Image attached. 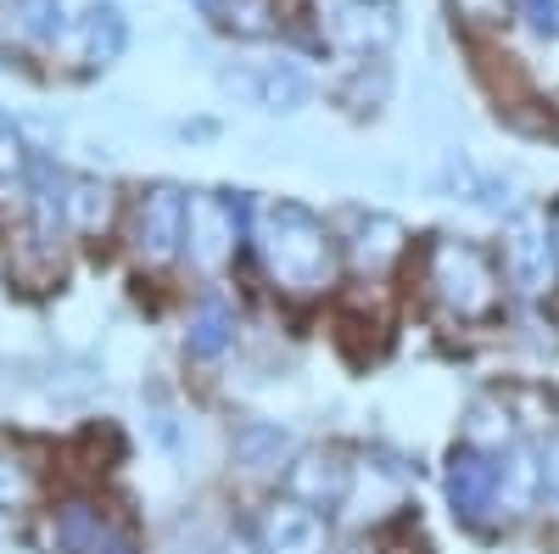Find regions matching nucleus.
I'll return each instance as SVG.
<instances>
[{
	"label": "nucleus",
	"mask_w": 559,
	"mask_h": 554,
	"mask_svg": "<svg viewBox=\"0 0 559 554\" xmlns=\"http://www.w3.org/2000/svg\"><path fill=\"white\" fill-rule=\"evenodd\" d=\"M252 247L269 269L274 292L286 297H324L342 274V241L313 208L292 197H269L252 213Z\"/></svg>",
	"instance_id": "1"
},
{
	"label": "nucleus",
	"mask_w": 559,
	"mask_h": 554,
	"mask_svg": "<svg viewBox=\"0 0 559 554\" xmlns=\"http://www.w3.org/2000/svg\"><path fill=\"white\" fill-rule=\"evenodd\" d=\"M419 274H426V292L431 303L459 319V326H487V319L503 314V269L464 236H437L426 247V263H419Z\"/></svg>",
	"instance_id": "2"
},
{
	"label": "nucleus",
	"mask_w": 559,
	"mask_h": 554,
	"mask_svg": "<svg viewBox=\"0 0 559 554\" xmlns=\"http://www.w3.org/2000/svg\"><path fill=\"white\" fill-rule=\"evenodd\" d=\"M252 213L258 202L247 191H191V208H185V252H191V263H202L207 274L224 269L241 252V241H252Z\"/></svg>",
	"instance_id": "3"
},
{
	"label": "nucleus",
	"mask_w": 559,
	"mask_h": 554,
	"mask_svg": "<svg viewBox=\"0 0 559 554\" xmlns=\"http://www.w3.org/2000/svg\"><path fill=\"white\" fill-rule=\"evenodd\" d=\"M185 208H191V191H179L174 179H152L146 191L134 197L129 247L146 269H168L185 252Z\"/></svg>",
	"instance_id": "4"
},
{
	"label": "nucleus",
	"mask_w": 559,
	"mask_h": 554,
	"mask_svg": "<svg viewBox=\"0 0 559 554\" xmlns=\"http://www.w3.org/2000/svg\"><path fill=\"white\" fill-rule=\"evenodd\" d=\"M503 281L532 303H543L559 286V252L548 236V213L515 208L503 219Z\"/></svg>",
	"instance_id": "5"
},
{
	"label": "nucleus",
	"mask_w": 559,
	"mask_h": 554,
	"mask_svg": "<svg viewBox=\"0 0 559 554\" xmlns=\"http://www.w3.org/2000/svg\"><path fill=\"white\" fill-rule=\"evenodd\" d=\"M51 549L62 554H140L134 532L96 498H62L51 510Z\"/></svg>",
	"instance_id": "6"
},
{
	"label": "nucleus",
	"mask_w": 559,
	"mask_h": 554,
	"mask_svg": "<svg viewBox=\"0 0 559 554\" xmlns=\"http://www.w3.org/2000/svg\"><path fill=\"white\" fill-rule=\"evenodd\" d=\"M442 493H448V510L464 527H487L498 516V471H492V453L476 443H453L448 465H442Z\"/></svg>",
	"instance_id": "7"
},
{
	"label": "nucleus",
	"mask_w": 559,
	"mask_h": 554,
	"mask_svg": "<svg viewBox=\"0 0 559 554\" xmlns=\"http://www.w3.org/2000/svg\"><path fill=\"white\" fill-rule=\"evenodd\" d=\"M258 543H263V554H324L331 549V521H324L313 504L280 493L258 516Z\"/></svg>",
	"instance_id": "8"
},
{
	"label": "nucleus",
	"mask_w": 559,
	"mask_h": 554,
	"mask_svg": "<svg viewBox=\"0 0 559 554\" xmlns=\"http://www.w3.org/2000/svg\"><path fill=\"white\" fill-rule=\"evenodd\" d=\"M286 493L313 504L319 516H331L336 504H347V493H353V465L336 448H302L286 465Z\"/></svg>",
	"instance_id": "9"
},
{
	"label": "nucleus",
	"mask_w": 559,
	"mask_h": 554,
	"mask_svg": "<svg viewBox=\"0 0 559 554\" xmlns=\"http://www.w3.org/2000/svg\"><path fill=\"white\" fill-rule=\"evenodd\" d=\"M218 79H224V90H241V96H252L274 118H292L313 102V79L297 62H263L252 73H218Z\"/></svg>",
	"instance_id": "10"
},
{
	"label": "nucleus",
	"mask_w": 559,
	"mask_h": 554,
	"mask_svg": "<svg viewBox=\"0 0 559 554\" xmlns=\"http://www.w3.org/2000/svg\"><path fill=\"white\" fill-rule=\"evenodd\" d=\"M57 45H68L84 68H112V62L129 51V23H123V12L112 7V0H102L96 12L68 17V23L57 28Z\"/></svg>",
	"instance_id": "11"
},
{
	"label": "nucleus",
	"mask_w": 559,
	"mask_h": 554,
	"mask_svg": "<svg viewBox=\"0 0 559 554\" xmlns=\"http://www.w3.org/2000/svg\"><path fill=\"white\" fill-rule=\"evenodd\" d=\"M492 471H498V516H532L543 504V459L526 437L503 443L492 453Z\"/></svg>",
	"instance_id": "12"
},
{
	"label": "nucleus",
	"mask_w": 559,
	"mask_h": 554,
	"mask_svg": "<svg viewBox=\"0 0 559 554\" xmlns=\"http://www.w3.org/2000/svg\"><path fill=\"white\" fill-rule=\"evenodd\" d=\"M437 191L448 202H471V208H492V213H515V185L503 174H487L476 168L464 152H448L442 168H437Z\"/></svg>",
	"instance_id": "13"
},
{
	"label": "nucleus",
	"mask_w": 559,
	"mask_h": 554,
	"mask_svg": "<svg viewBox=\"0 0 559 554\" xmlns=\"http://www.w3.org/2000/svg\"><path fill=\"white\" fill-rule=\"evenodd\" d=\"M408 252V229L392 213H353V236H347V258L364 274H386L397 269Z\"/></svg>",
	"instance_id": "14"
},
{
	"label": "nucleus",
	"mask_w": 559,
	"mask_h": 554,
	"mask_svg": "<svg viewBox=\"0 0 559 554\" xmlns=\"http://www.w3.org/2000/svg\"><path fill=\"white\" fill-rule=\"evenodd\" d=\"M331 34H336V45H347V51H358V57H386L392 39H397V12H392V0L386 7L347 0V7L336 12V23H331Z\"/></svg>",
	"instance_id": "15"
},
{
	"label": "nucleus",
	"mask_w": 559,
	"mask_h": 554,
	"mask_svg": "<svg viewBox=\"0 0 559 554\" xmlns=\"http://www.w3.org/2000/svg\"><path fill=\"white\" fill-rule=\"evenodd\" d=\"M112 213H118V191L107 179L68 174V185H62V219H68L73 236H102V229L112 224Z\"/></svg>",
	"instance_id": "16"
},
{
	"label": "nucleus",
	"mask_w": 559,
	"mask_h": 554,
	"mask_svg": "<svg viewBox=\"0 0 559 554\" xmlns=\"http://www.w3.org/2000/svg\"><path fill=\"white\" fill-rule=\"evenodd\" d=\"M236 308H229L224 297H202L191 314H185V353H191L197 364H213L224 358L229 347H236Z\"/></svg>",
	"instance_id": "17"
},
{
	"label": "nucleus",
	"mask_w": 559,
	"mask_h": 554,
	"mask_svg": "<svg viewBox=\"0 0 559 554\" xmlns=\"http://www.w3.org/2000/svg\"><path fill=\"white\" fill-rule=\"evenodd\" d=\"M297 459V443L286 426H274V421H247L236 426V465L252 471V476H269V471H286Z\"/></svg>",
	"instance_id": "18"
},
{
	"label": "nucleus",
	"mask_w": 559,
	"mask_h": 554,
	"mask_svg": "<svg viewBox=\"0 0 559 554\" xmlns=\"http://www.w3.org/2000/svg\"><path fill=\"white\" fill-rule=\"evenodd\" d=\"M28 185H34V152L23 129L0 113V208H28Z\"/></svg>",
	"instance_id": "19"
},
{
	"label": "nucleus",
	"mask_w": 559,
	"mask_h": 554,
	"mask_svg": "<svg viewBox=\"0 0 559 554\" xmlns=\"http://www.w3.org/2000/svg\"><path fill=\"white\" fill-rule=\"evenodd\" d=\"M39 487H45V476H39V465H34V453H28L23 443L0 437V516L28 510V504L39 498Z\"/></svg>",
	"instance_id": "20"
},
{
	"label": "nucleus",
	"mask_w": 559,
	"mask_h": 554,
	"mask_svg": "<svg viewBox=\"0 0 559 554\" xmlns=\"http://www.w3.org/2000/svg\"><path fill=\"white\" fill-rule=\"evenodd\" d=\"M213 23H218L229 39H274L280 28H286V17H280V0H224V7L213 12Z\"/></svg>",
	"instance_id": "21"
},
{
	"label": "nucleus",
	"mask_w": 559,
	"mask_h": 554,
	"mask_svg": "<svg viewBox=\"0 0 559 554\" xmlns=\"http://www.w3.org/2000/svg\"><path fill=\"white\" fill-rule=\"evenodd\" d=\"M12 17L28 39H57L62 28V0H12Z\"/></svg>",
	"instance_id": "22"
},
{
	"label": "nucleus",
	"mask_w": 559,
	"mask_h": 554,
	"mask_svg": "<svg viewBox=\"0 0 559 554\" xmlns=\"http://www.w3.org/2000/svg\"><path fill=\"white\" fill-rule=\"evenodd\" d=\"M509 12H515V0H453V17L476 23V28H492V23H503Z\"/></svg>",
	"instance_id": "23"
},
{
	"label": "nucleus",
	"mask_w": 559,
	"mask_h": 554,
	"mask_svg": "<svg viewBox=\"0 0 559 554\" xmlns=\"http://www.w3.org/2000/svg\"><path fill=\"white\" fill-rule=\"evenodd\" d=\"M521 23L537 34V39H559V0H521Z\"/></svg>",
	"instance_id": "24"
},
{
	"label": "nucleus",
	"mask_w": 559,
	"mask_h": 554,
	"mask_svg": "<svg viewBox=\"0 0 559 554\" xmlns=\"http://www.w3.org/2000/svg\"><path fill=\"white\" fill-rule=\"evenodd\" d=\"M537 459H543V504L559 516V432L537 448Z\"/></svg>",
	"instance_id": "25"
},
{
	"label": "nucleus",
	"mask_w": 559,
	"mask_h": 554,
	"mask_svg": "<svg viewBox=\"0 0 559 554\" xmlns=\"http://www.w3.org/2000/svg\"><path fill=\"white\" fill-rule=\"evenodd\" d=\"M218 554H263V543H258V532H241V527H236V532L218 543Z\"/></svg>",
	"instance_id": "26"
},
{
	"label": "nucleus",
	"mask_w": 559,
	"mask_h": 554,
	"mask_svg": "<svg viewBox=\"0 0 559 554\" xmlns=\"http://www.w3.org/2000/svg\"><path fill=\"white\" fill-rule=\"evenodd\" d=\"M548 236H554V252H559V202H554V213H548Z\"/></svg>",
	"instance_id": "27"
},
{
	"label": "nucleus",
	"mask_w": 559,
	"mask_h": 554,
	"mask_svg": "<svg viewBox=\"0 0 559 554\" xmlns=\"http://www.w3.org/2000/svg\"><path fill=\"white\" fill-rule=\"evenodd\" d=\"M218 7H224V0H197V12H202V17H213Z\"/></svg>",
	"instance_id": "28"
},
{
	"label": "nucleus",
	"mask_w": 559,
	"mask_h": 554,
	"mask_svg": "<svg viewBox=\"0 0 559 554\" xmlns=\"http://www.w3.org/2000/svg\"><path fill=\"white\" fill-rule=\"evenodd\" d=\"M369 7H386V0H369Z\"/></svg>",
	"instance_id": "29"
}]
</instances>
